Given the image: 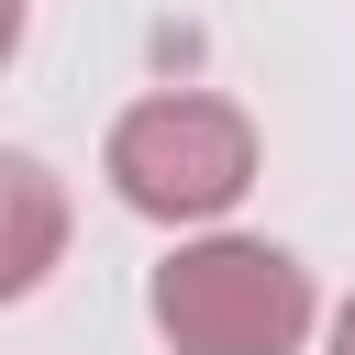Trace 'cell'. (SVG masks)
I'll use <instances>...</instances> for the list:
<instances>
[{"instance_id":"obj_1","label":"cell","mask_w":355,"mask_h":355,"mask_svg":"<svg viewBox=\"0 0 355 355\" xmlns=\"http://www.w3.org/2000/svg\"><path fill=\"white\" fill-rule=\"evenodd\" d=\"M155 333L178 355H300L311 266L266 233H200L155 266Z\"/></svg>"},{"instance_id":"obj_2","label":"cell","mask_w":355,"mask_h":355,"mask_svg":"<svg viewBox=\"0 0 355 355\" xmlns=\"http://www.w3.org/2000/svg\"><path fill=\"white\" fill-rule=\"evenodd\" d=\"M111 189L144 222H222L255 189V122L211 89H155L111 122Z\"/></svg>"},{"instance_id":"obj_3","label":"cell","mask_w":355,"mask_h":355,"mask_svg":"<svg viewBox=\"0 0 355 355\" xmlns=\"http://www.w3.org/2000/svg\"><path fill=\"white\" fill-rule=\"evenodd\" d=\"M67 255V189L44 155H11L0 144V300H33Z\"/></svg>"},{"instance_id":"obj_4","label":"cell","mask_w":355,"mask_h":355,"mask_svg":"<svg viewBox=\"0 0 355 355\" xmlns=\"http://www.w3.org/2000/svg\"><path fill=\"white\" fill-rule=\"evenodd\" d=\"M11 44H22V0H0V67H11Z\"/></svg>"},{"instance_id":"obj_5","label":"cell","mask_w":355,"mask_h":355,"mask_svg":"<svg viewBox=\"0 0 355 355\" xmlns=\"http://www.w3.org/2000/svg\"><path fill=\"white\" fill-rule=\"evenodd\" d=\"M333 355H355V300H344V311H333Z\"/></svg>"}]
</instances>
